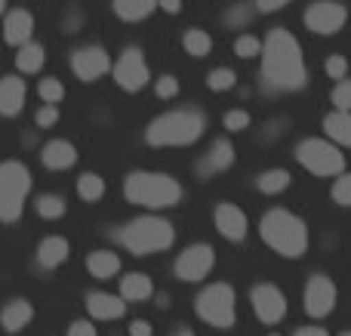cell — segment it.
Returning a JSON list of instances; mask_svg holds the SVG:
<instances>
[{
  "label": "cell",
  "mask_w": 351,
  "mask_h": 336,
  "mask_svg": "<svg viewBox=\"0 0 351 336\" xmlns=\"http://www.w3.org/2000/svg\"><path fill=\"white\" fill-rule=\"evenodd\" d=\"M71 68H74V74H77L80 80H99L102 74L111 71V59H108V53H105L102 47H84V49L74 53Z\"/></svg>",
  "instance_id": "14"
},
{
  "label": "cell",
  "mask_w": 351,
  "mask_h": 336,
  "mask_svg": "<svg viewBox=\"0 0 351 336\" xmlns=\"http://www.w3.org/2000/svg\"><path fill=\"white\" fill-rule=\"evenodd\" d=\"M123 195H127L130 204H139V207H148V210H164V207H176L179 204L182 185L176 182L170 173L139 170L127 176Z\"/></svg>",
  "instance_id": "3"
},
{
  "label": "cell",
  "mask_w": 351,
  "mask_h": 336,
  "mask_svg": "<svg viewBox=\"0 0 351 336\" xmlns=\"http://www.w3.org/2000/svg\"><path fill=\"white\" fill-rule=\"evenodd\" d=\"M333 105H336V111H351V80H339L336 84Z\"/></svg>",
  "instance_id": "36"
},
{
  "label": "cell",
  "mask_w": 351,
  "mask_h": 336,
  "mask_svg": "<svg viewBox=\"0 0 351 336\" xmlns=\"http://www.w3.org/2000/svg\"><path fill=\"white\" fill-rule=\"evenodd\" d=\"M154 6H158V0H114V12L127 22H139V19L152 16Z\"/></svg>",
  "instance_id": "26"
},
{
  "label": "cell",
  "mask_w": 351,
  "mask_h": 336,
  "mask_svg": "<svg viewBox=\"0 0 351 336\" xmlns=\"http://www.w3.org/2000/svg\"><path fill=\"white\" fill-rule=\"evenodd\" d=\"M204 133V115L200 111H167L154 117L145 130V139L158 148L167 145H191Z\"/></svg>",
  "instance_id": "4"
},
{
  "label": "cell",
  "mask_w": 351,
  "mask_h": 336,
  "mask_svg": "<svg viewBox=\"0 0 351 336\" xmlns=\"http://www.w3.org/2000/svg\"><path fill=\"white\" fill-rule=\"evenodd\" d=\"M3 6H6V0H0V12H3Z\"/></svg>",
  "instance_id": "47"
},
{
  "label": "cell",
  "mask_w": 351,
  "mask_h": 336,
  "mask_svg": "<svg viewBox=\"0 0 351 336\" xmlns=\"http://www.w3.org/2000/svg\"><path fill=\"white\" fill-rule=\"evenodd\" d=\"M176 336H191V333H188V331H182V333H176Z\"/></svg>",
  "instance_id": "46"
},
{
  "label": "cell",
  "mask_w": 351,
  "mask_h": 336,
  "mask_svg": "<svg viewBox=\"0 0 351 336\" xmlns=\"http://www.w3.org/2000/svg\"><path fill=\"white\" fill-rule=\"evenodd\" d=\"M37 127H53L56 121H59V108L56 105H43V108H37Z\"/></svg>",
  "instance_id": "40"
},
{
  "label": "cell",
  "mask_w": 351,
  "mask_h": 336,
  "mask_svg": "<svg viewBox=\"0 0 351 336\" xmlns=\"http://www.w3.org/2000/svg\"><path fill=\"white\" fill-rule=\"evenodd\" d=\"M68 336H96V327H93L90 321H74V324L68 327Z\"/></svg>",
  "instance_id": "41"
},
{
  "label": "cell",
  "mask_w": 351,
  "mask_h": 336,
  "mask_svg": "<svg viewBox=\"0 0 351 336\" xmlns=\"http://www.w3.org/2000/svg\"><path fill=\"white\" fill-rule=\"evenodd\" d=\"M86 269H90L93 278H111V275H117V269H121V259H117V253H111V250H96L86 256Z\"/></svg>",
  "instance_id": "25"
},
{
  "label": "cell",
  "mask_w": 351,
  "mask_h": 336,
  "mask_svg": "<svg viewBox=\"0 0 351 336\" xmlns=\"http://www.w3.org/2000/svg\"><path fill=\"white\" fill-rule=\"evenodd\" d=\"M86 309H90V315L99 321H117V318H123V312H127V302H123V296L90 293L86 296Z\"/></svg>",
  "instance_id": "17"
},
{
  "label": "cell",
  "mask_w": 351,
  "mask_h": 336,
  "mask_svg": "<svg viewBox=\"0 0 351 336\" xmlns=\"http://www.w3.org/2000/svg\"><path fill=\"white\" fill-rule=\"evenodd\" d=\"M43 59H47V53H43L40 43H25V47L19 49V56H16V65H19V71L34 74V71H40L43 68Z\"/></svg>",
  "instance_id": "27"
},
{
  "label": "cell",
  "mask_w": 351,
  "mask_h": 336,
  "mask_svg": "<svg viewBox=\"0 0 351 336\" xmlns=\"http://www.w3.org/2000/svg\"><path fill=\"white\" fill-rule=\"evenodd\" d=\"M197 315L206 324L219 327V331H228L234 324V290L228 284H210L206 290H200Z\"/></svg>",
  "instance_id": "8"
},
{
  "label": "cell",
  "mask_w": 351,
  "mask_h": 336,
  "mask_svg": "<svg viewBox=\"0 0 351 336\" xmlns=\"http://www.w3.org/2000/svg\"><path fill=\"white\" fill-rule=\"evenodd\" d=\"M176 241V232L167 219L160 216H142V219H133L127 228L121 232V244L127 247L136 256H148V253L167 250Z\"/></svg>",
  "instance_id": "5"
},
{
  "label": "cell",
  "mask_w": 351,
  "mask_h": 336,
  "mask_svg": "<svg viewBox=\"0 0 351 336\" xmlns=\"http://www.w3.org/2000/svg\"><path fill=\"white\" fill-rule=\"evenodd\" d=\"M327 74L333 80H346V74H348V62L342 59V56H330L327 59Z\"/></svg>",
  "instance_id": "38"
},
{
  "label": "cell",
  "mask_w": 351,
  "mask_h": 336,
  "mask_svg": "<svg viewBox=\"0 0 351 336\" xmlns=\"http://www.w3.org/2000/svg\"><path fill=\"white\" fill-rule=\"evenodd\" d=\"M182 47H185L191 56H197V59H200V56L210 53L213 40H210V34H206V31L191 28V31H185V37H182Z\"/></svg>",
  "instance_id": "30"
},
{
  "label": "cell",
  "mask_w": 351,
  "mask_h": 336,
  "mask_svg": "<svg viewBox=\"0 0 351 336\" xmlns=\"http://www.w3.org/2000/svg\"><path fill=\"white\" fill-rule=\"evenodd\" d=\"M31 318H34V309H31L28 300H12V302H6V309L0 312V324L10 333H19L22 327H28Z\"/></svg>",
  "instance_id": "21"
},
{
  "label": "cell",
  "mask_w": 351,
  "mask_h": 336,
  "mask_svg": "<svg viewBox=\"0 0 351 336\" xmlns=\"http://www.w3.org/2000/svg\"><path fill=\"white\" fill-rule=\"evenodd\" d=\"M336 309V284L327 275H315L305 284V312L311 318H327Z\"/></svg>",
  "instance_id": "13"
},
{
  "label": "cell",
  "mask_w": 351,
  "mask_h": 336,
  "mask_svg": "<svg viewBox=\"0 0 351 336\" xmlns=\"http://www.w3.org/2000/svg\"><path fill=\"white\" fill-rule=\"evenodd\" d=\"M262 77L274 90H302L305 86V59L299 40L284 28H274L262 47Z\"/></svg>",
  "instance_id": "1"
},
{
  "label": "cell",
  "mask_w": 351,
  "mask_h": 336,
  "mask_svg": "<svg viewBox=\"0 0 351 336\" xmlns=\"http://www.w3.org/2000/svg\"><path fill=\"white\" fill-rule=\"evenodd\" d=\"M77 195H80V201L96 204L99 197L105 195V179L99 176V173H84V176L77 179Z\"/></svg>",
  "instance_id": "28"
},
{
  "label": "cell",
  "mask_w": 351,
  "mask_h": 336,
  "mask_svg": "<svg viewBox=\"0 0 351 336\" xmlns=\"http://www.w3.org/2000/svg\"><path fill=\"white\" fill-rule=\"evenodd\" d=\"M234 164V148H231L228 139H216L210 145V154H206L204 160V173H219L225 170V167Z\"/></svg>",
  "instance_id": "24"
},
{
  "label": "cell",
  "mask_w": 351,
  "mask_h": 336,
  "mask_svg": "<svg viewBox=\"0 0 351 336\" xmlns=\"http://www.w3.org/2000/svg\"><path fill=\"white\" fill-rule=\"evenodd\" d=\"M37 213H40L43 219H59V216L65 213V201H62L59 195H40L37 197Z\"/></svg>",
  "instance_id": "31"
},
{
  "label": "cell",
  "mask_w": 351,
  "mask_h": 336,
  "mask_svg": "<svg viewBox=\"0 0 351 336\" xmlns=\"http://www.w3.org/2000/svg\"><path fill=\"white\" fill-rule=\"evenodd\" d=\"M250 302H253L256 318L265 321V324H278L287 315V296L280 293L274 284H259V287H253Z\"/></svg>",
  "instance_id": "12"
},
{
  "label": "cell",
  "mask_w": 351,
  "mask_h": 336,
  "mask_svg": "<svg viewBox=\"0 0 351 336\" xmlns=\"http://www.w3.org/2000/svg\"><path fill=\"white\" fill-rule=\"evenodd\" d=\"M342 336H351V333H342Z\"/></svg>",
  "instance_id": "48"
},
{
  "label": "cell",
  "mask_w": 351,
  "mask_h": 336,
  "mask_svg": "<svg viewBox=\"0 0 351 336\" xmlns=\"http://www.w3.org/2000/svg\"><path fill=\"white\" fill-rule=\"evenodd\" d=\"M31 191V173L19 160L0 164V222H16Z\"/></svg>",
  "instance_id": "6"
},
{
  "label": "cell",
  "mask_w": 351,
  "mask_h": 336,
  "mask_svg": "<svg viewBox=\"0 0 351 336\" xmlns=\"http://www.w3.org/2000/svg\"><path fill=\"white\" fill-rule=\"evenodd\" d=\"M271 336H278V333H271Z\"/></svg>",
  "instance_id": "49"
},
{
  "label": "cell",
  "mask_w": 351,
  "mask_h": 336,
  "mask_svg": "<svg viewBox=\"0 0 351 336\" xmlns=\"http://www.w3.org/2000/svg\"><path fill=\"white\" fill-rule=\"evenodd\" d=\"M296 336H327V331L324 327H302Z\"/></svg>",
  "instance_id": "45"
},
{
  "label": "cell",
  "mask_w": 351,
  "mask_h": 336,
  "mask_svg": "<svg viewBox=\"0 0 351 336\" xmlns=\"http://www.w3.org/2000/svg\"><path fill=\"white\" fill-rule=\"evenodd\" d=\"M31 34H34V19H31V12L12 10L10 16L3 19V40L6 43L22 49L25 43H31Z\"/></svg>",
  "instance_id": "15"
},
{
  "label": "cell",
  "mask_w": 351,
  "mask_h": 336,
  "mask_svg": "<svg viewBox=\"0 0 351 336\" xmlns=\"http://www.w3.org/2000/svg\"><path fill=\"white\" fill-rule=\"evenodd\" d=\"M290 0H256V6H259V12H274L280 10V6H287Z\"/></svg>",
  "instance_id": "42"
},
{
  "label": "cell",
  "mask_w": 351,
  "mask_h": 336,
  "mask_svg": "<svg viewBox=\"0 0 351 336\" xmlns=\"http://www.w3.org/2000/svg\"><path fill=\"white\" fill-rule=\"evenodd\" d=\"M158 6H160V10H167L170 16H176V12L182 10V0H158Z\"/></svg>",
  "instance_id": "44"
},
{
  "label": "cell",
  "mask_w": 351,
  "mask_h": 336,
  "mask_svg": "<svg viewBox=\"0 0 351 336\" xmlns=\"http://www.w3.org/2000/svg\"><path fill=\"white\" fill-rule=\"evenodd\" d=\"M114 80H117V86H123L127 93H139L142 86L148 84V65H145L142 49H136V47L123 49L114 65Z\"/></svg>",
  "instance_id": "9"
},
{
  "label": "cell",
  "mask_w": 351,
  "mask_h": 336,
  "mask_svg": "<svg viewBox=\"0 0 351 336\" xmlns=\"http://www.w3.org/2000/svg\"><path fill=\"white\" fill-rule=\"evenodd\" d=\"M176 93H179V80H176L173 74H164V77L158 80V96L160 99H173Z\"/></svg>",
  "instance_id": "39"
},
{
  "label": "cell",
  "mask_w": 351,
  "mask_h": 336,
  "mask_svg": "<svg viewBox=\"0 0 351 336\" xmlns=\"http://www.w3.org/2000/svg\"><path fill=\"white\" fill-rule=\"evenodd\" d=\"M250 127V115L247 111H228L225 115V130H231V133H241V130H247Z\"/></svg>",
  "instance_id": "37"
},
{
  "label": "cell",
  "mask_w": 351,
  "mask_h": 336,
  "mask_svg": "<svg viewBox=\"0 0 351 336\" xmlns=\"http://www.w3.org/2000/svg\"><path fill=\"white\" fill-rule=\"evenodd\" d=\"M290 173L287 170H265L259 176V191H265V195H278V191H284V189H290Z\"/></svg>",
  "instance_id": "29"
},
{
  "label": "cell",
  "mask_w": 351,
  "mask_h": 336,
  "mask_svg": "<svg viewBox=\"0 0 351 336\" xmlns=\"http://www.w3.org/2000/svg\"><path fill=\"white\" fill-rule=\"evenodd\" d=\"M213 263H216V253L210 244H191L176 259V278L179 281H200V278L210 275Z\"/></svg>",
  "instance_id": "10"
},
{
  "label": "cell",
  "mask_w": 351,
  "mask_h": 336,
  "mask_svg": "<svg viewBox=\"0 0 351 336\" xmlns=\"http://www.w3.org/2000/svg\"><path fill=\"white\" fill-rule=\"evenodd\" d=\"M206 86L216 93L231 90V86H234V71H231V68H216V71L206 74Z\"/></svg>",
  "instance_id": "34"
},
{
  "label": "cell",
  "mask_w": 351,
  "mask_h": 336,
  "mask_svg": "<svg viewBox=\"0 0 351 336\" xmlns=\"http://www.w3.org/2000/svg\"><path fill=\"white\" fill-rule=\"evenodd\" d=\"M333 201L339 207H351V173H342L333 182Z\"/></svg>",
  "instance_id": "35"
},
{
  "label": "cell",
  "mask_w": 351,
  "mask_h": 336,
  "mask_svg": "<svg viewBox=\"0 0 351 336\" xmlns=\"http://www.w3.org/2000/svg\"><path fill=\"white\" fill-rule=\"evenodd\" d=\"M152 333L154 331L148 321H133V324H130V336H152Z\"/></svg>",
  "instance_id": "43"
},
{
  "label": "cell",
  "mask_w": 351,
  "mask_h": 336,
  "mask_svg": "<svg viewBox=\"0 0 351 336\" xmlns=\"http://www.w3.org/2000/svg\"><path fill=\"white\" fill-rule=\"evenodd\" d=\"M262 47H265V43H262L259 37H253V34H243V37H237V40H234V53L241 56V59H253V56H262Z\"/></svg>",
  "instance_id": "32"
},
{
  "label": "cell",
  "mask_w": 351,
  "mask_h": 336,
  "mask_svg": "<svg viewBox=\"0 0 351 336\" xmlns=\"http://www.w3.org/2000/svg\"><path fill=\"white\" fill-rule=\"evenodd\" d=\"M40 160L49 167V170H68V167L77 160V148H74L71 142H65V139H53V142L43 145Z\"/></svg>",
  "instance_id": "18"
},
{
  "label": "cell",
  "mask_w": 351,
  "mask_h": 336,
  "mask_svg": "<svg viewBox=\"0 0 351 336\" xmlns=\"http://www.w3.org/2000/svg\"><path fill=\"white\" fill-rule=\"evenodd\" d=\"M37 93H40L43 105H56V102H62V96H65V86H62L56 77H47V80H40Z\"/></svg>",
  "instance_id": "33"
},
{
  "label": "cell",
  "mask_w": 351,
  "mask_h": 336,
  "mask_svg": "<svg viewBox=\"0 0 351 336\" xmlns=\"http://www.w3.org/2000/svg\"><path fill=\"white\" fill-rule=\"evenodd\" d=\"M296 160L315 176H342L346 173V154L327 139H305L296 148Z\"/></svg>",
  "instance_id": "7"
},
{
  "label": "cell",
  "mask_w": 351,
  "mask_h": 336,
  "mask_svg": "<svg viewBox=\"0 0 351 336\" xmlns=\"http://www.w3.org/2000/svg\"><path fill=\"white\" fill-rule=\"evenodd\" d=\"M68 253H71L68 241L53 235V238H43L40 244H37V263H40L43 269H56V265H62L68 259Z\"/></svg>",
  "instance_id": "20"
},
{
  "label": "cell",
  "mask_w": 351,
  "mask_h": 336,
  "mask_svg": "<svg viewBox=\"0 0 351 336\" xmlns=\"http://www.w3.org/2000/svg\"><path fill=\"white\" fill-rule=\"evenodd\" d=\"M346 19H348L346 6L336 3V0H317V3H311L305 10V25L315 34H336L346 25Z\"/></svg>",
  "instance_id": "11"
},
{
  "label": "cell",
  "mask_w": 351,
  "mask_h": 336,
  "mask_svg": "<svg viewBox=\"0 0 351 336\" xmlns=\"http://www.w3.org/2000/svg\"><path fill=\"white\" fill-rule=\"evenodd\" d=\"M121 296L130 302H145L154 296V284L148 275H139V272H133V275H127L121 281Z\"/></svg>",
  "instance_id": "22"
},
{
  "label": "cell",
  "mask_w": 351,
  "mask_h": 336,
  "mask_svg": "<svg viewBox=\"0 0 351 336\" xmlns=\"http://www.w3.org/2000/svg\"><path fill=\"white\" fill-rule=\"evenodd\" d=\"M324 130L333 142L351 148V111H333V115L324 117Z\"/></svg>",
  "instance_id": "23"
},
{
  "label": "cell",
  "mask_w": 351,
  "mask_h": 336,
  "mask_svg": "<svg viewBox=\"0 0 351 336\" xmlns=\"http://www.w3.org/2000/svg\"><path fill=\"white\" fill-rule=\"evenodd\" d=\"M259 232H262V241L287 259H299L308 250V228L290 210H280V207L268 210L259 222Z\"/></svg>",
  "instance_id": "2"
},
{
  "label": "cell",
  "mask_w": 351,
  "mask_h": 336,
  "mask_svg": "<svg viewBox=\"0 0 351 336\" xmlns=\"http://www.w3.org/2000/svg\"><path fill=\"white\" fill-rule=\"evenodd\" d=\"M22 105H25V80L10 74V77L0 80V115L12 117L22 111Z\"/></svg>",
  "instance_id": "19"
},
{
  "label": "cell",
  "mask_w": 351,
  "mask_h": 336,
  "mask_svg": "<svg viewBox=\"0 0 351 336\" xmlns=\"http://www.w3.org/2000/svg\"><path fill=\"white\" fill-rule=\"evenodd\" d=\"M216 228L228 241H243V235H247V216H243V210L234 207V204H219L216 207Z\"/></svg>",
  "instance_id": "16"
}]
</instances>
